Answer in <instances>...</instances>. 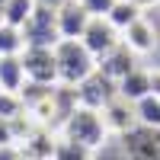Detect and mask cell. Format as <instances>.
<instances>
[{
  "label": "cell",
  "mask_w": 160,
  "mask_h": 160,
  "mask_svg": "<svg viewBox=\"0 0 160 160\" xmlns=\"http://www.w3.org/2000/svg\"><path fill=\"white\" fill-rule=\"evenodd\" d=\"M51 51H55V64H58V83H64V87L77 90L96 71V58L83 48L80 38H61Z\"/></svg>",
  "instance_id": "obj_1"
},
{
  "label": "cell",
  "mask_w": 160,
  "mask_h": 160,
  "mask_svg": "<svg viewBox=\"0 0 160 160\" xmlns=\"http://www.w3.org/2000/svg\"><path fill=\"white\" fill-rule=\"evenodd\" d=\"M61 135H64V138H71V141L87 144L90 151H99L102 144H106V138H109V128H106L102 112H99V109H87V106H77V109H74L68 118H64Z\"/></svg>",
  "instance_id": "obj_2"
},
{
  "label": "cell",
  "mask_w": 160,
  "mask_h": 160,
  "mask_svg": "<svg viewBox=\"0 0 160 160\" xmlns=\"http://www.w3.org/2000/svg\"><path fill=\"white\" fill-rule=\"evenodd\" d=\"M22 38H26V45H35V48H55L61 42L58 19H55V7L35 3L32 16L26 19V26H22Z\"/></svg>",
  "instance_id": "obj_3"
},
{
  "label": "cell",
  "mask_w": 160,
  "mask_h": 160,
  "mask_svg": "<svg viewBox=\"0 0 160 160\" xmlns=\"http://www.w3.org/2000/svg\"><path fill=\"white\" fill-rule=\"evenodd\" d=\"M19 61H22V71H26V80H29V83L58 87V64H55V51H51V48L26 45Z\"/></svg>",
  "instance_id": "obj_4"
},
{
  "label": "cell",
  "mask_w": 160,
  "mask_h": 160,
  "mask_svg": "<svg viewBox=\"0 0 160 160\" xmlns=\"http://www.w3.org/2000/svg\"><path fill=\"white\" fill-rule=\"evenodd\" d=\"M80 42H83V48L99 61L102 55H109V51H112L118 42H122V32H118L106 16H93V19L87 22L83 35H80Z\"/></svg>",
  "instance_id": "obj_5"
},
{
  "label": "cell",
  "mask_w": 160,
  "mask_h": 160,
  "mask_svg": "<svg viewBox=\"0 0 160 160\" xmlns=\"http://www.w3.org/2000/svg\"><path fill=\"white\" fill-rule=\"evenodd\" d=\"M112 96H115V83L109 77H102L99 71H93L83 83L77 87V106H87V109H99L102 112V106Z\"/></svg>",
  "instance_id": "obj_6"
},
{
  "label": "cell",
  "mask_w": 160,
  "mask_h": 160,
  "mask_svg": "<svg viewBox=\"0 0 160 160\" xmlns=\"http://www.w3.org/2000/svg\"><path fill=\"white\" fill-rule=\"evenodd\" d=\"M102 122H106V128H109V135H131L135 125H138L135 106L115 93V96L102 106Z\"/></svg>",
  "instance_id": "obj_7"
},
{
  "label": "cell",
  "mask_w": 160,
  "mask_h": 160,
  "mask_svg": "<svg viewBox=\"0 0 160 160\" xmlns=\"http://www.w3.org/2000/svg\"><path fill=\"white\" fill-rule=\"evenodd\" d=\"M55 19H58V35L61 38H80L93 16L77 3V0H64L61 7H55Z\"/></svg>",
  "instance_id": "obj_8"
},
{
  "label": "cell",
  "mask_w": 160,
  "mask_h": 160,
  "mask_svg": "<svg viewBox=\"0 0 160 160\" xmlns=\"http://www.w3.org/2000/svg\"><path fill=\"white\" fill-rule=\"evenodd\" d=\"M122 45L131 51V55H151V51L157 48V32H154V26L148 22V19H138V22H131L128 29L122 32Z\"/></svg>",
  "instance_id": "obj_9"
},
{
  "label": "cell",
  "mask_w": 160,
  "mask_h": 160,
  "mask_svg": "<svg viewBox=\"0 0 160 160\" xmlns=\"http://www.w3.org/2000/svg\"><path fill=\"white\" fill-rule=\"evenodd\" d=\"M96 71H99L102 77H109L112 83H118V80H122L128 71H135V55H131V51L118 42L109 55H102V58L96 61Z\"/></svg>",
  "instance_id": "obj_10"
},
{
  "label": "cell",
  "mask_w": 160,
  "mask_h": 160,
  "mask_svg": "<svg viewBox=\"0 0 160 160\" xmlns=\"http://www.w3.org/2000/svg\"><path fill=\"white\" fill-rule=\"evenodd\" d=\"M115 93H118L122 99H128L131 106H135L138 99H144V96H151V71H144V68L128 71V74L115 83Z\"/></svg>",
  "instance_id": "obj_11"
},
{
  "label": "cell",
  "mask_w": 160,
  "mask_h": 160,
  "mask_svg": "<svg viewBox=\"0 0 160 160\" xmlns=\"http://www.w3.org/2000/svg\"><path fill=\"white\" fill-rule=\"evenodd\" d=\"M22 87H26V71L19 55L0 58V93H22Z\"/></svg>",
  "instance_id": "obj_12"
},
{
  "label": "cell",
  "mask_w": 160,
  "mask_h": 160,
  "mask_svg": "<svg viewBox=\"0 0 160 160\" xmlns=\"http://www.w3.org/2000/svg\"><path fill=\"white\" fill-rule=\"evenodd\" d=\"M51 160H93V151L80 141H71V138L58 135L55 148H51Z\"/></svg>",
  "instance_id": "obj_13"
},
{
  "label": "cell",
  "mask_w": 160,
  "mask_h": 160,
  "mask_svg": "<svg viewBox=\"0 0 160 160\" xmlns=\"http://www.w3.org/2000/svg\"><path fill=\"white\" fill-rule=\"evenodd\" d=\"M106 19H109L118 32H125L131 22H138V19H141V10L131 3V0H115V7L106 13Z\"/></svg>",
  "instance_id": "obj_14"
},
{
  "label": "cell",
  "mask_w": 160,
  "mask_h": 160,
  "mask_svg": "<svg viewBox=\"0 0 160 160\" xmlns=\"http://www.w3.org/2000/svg\"><path fill=\"white\" fill-rule=\"evenodd\" d=\"M135 118L138 125L151 128V131H160V99L157 96H144L135 102Z\"/></svg>",
  "instance_id": "obj_15"
},
{
  "label": "cell",
  "mask_w": 160,
  "mask_h": 160,
  "mask_svg": "<svg viewBox=\"0 0 160 160\" xmlns=\"http://www.w3.org/2000/svg\"><path fill=\"white\" fill-rule=\"evenodd\" d=\"M26 51V38H22V29L16 26H0V58H13V55H22Z\"/></svg>",
  "instance_id": "obj_16"
},
{
  "label": "cell",
  "mask_w": 160,
  "mask_h": 160,
  "mask_svg": "<svg viewBox=\"0 0 160 160\" xmlns=\"http://www.w3.org/2000/svg\"><path fill=\"white\" fill-rule=\"evenodd\" d=\"M32 10H35V0H7L3 3V22L22 29L26 19L32 16Z\"/></svg>",
  "instance_id": "obj_17"
},
{
  "label": "cell",
  "mask_w": 160,
  "mask_h": 160,
  "mask_svg": "<svg viewBox=\"0 0 160 160\" xmlns=\"http://www.w3.org/2000/svg\"><path fill=\"white\" fill-rule=\"evenodd\" d=\"M26 112L19 93H0V118H16Z\"/></svg>",
  "instance_id": "obj_18"
},
{
  "label": "cell",
  "mask_w": 160,
  "mask_h": 160,
  "mask_svg": "<svg viewBox=\"0 0 160 160\" xmlns=\"http://www.w3.org/2000/svg\"><path fill=\"white\" fill-rule=\"evenodd\" d=\"M80 7H83L90 16H106L112 7H115V0H77Z\"/></svg>",
  "instance_id": "obj_19"
},
{
  "label": "cell",
  "mask_w": 160,
  "mask_h": 160,
  "mask_svg": "<svg viewBox=\"0 0 160 160\" xmlns=\"http://www.w3.org/2000/svg\"><path fill=\"white\" fill-rule=\"evenodd\" d=\"M13 144H19L16 135H13V122L10 118H0V148H13Z\"/></svg>",
  "instance_id": "obj_20"
},
{
  "label": "cell",
  "mask_w": 160,
  "mask_h": 160,
  "mask_svg": "<svg viewBox=\"0 0 160 160\" xmlns=\"http://www.w3.org/2000/svg\"><path fill=\"white\" fill-rule=\"evenodd\" d=\"M0 160H29V157L22 154L19 144H13V148H0Z\"/></svg>",
  "instance_id": "obj_21"
},
{
  "label": "cell",
  "mask_w": 160,
  "mask_h": 160,
  "mask_svg": "<svg viewBox=\"0 0 160 160\" xmlns=\"http://www.w3.org/2000/svg\"><path fill=\"white\" fill-rule=\"evenodd\" d=\"M151 96H157V99H160V68H154V71H151Z\"/></svg>",
  "instance_id": "obj_22"
},
{
  "label": "cell",
  "mask_w": 160,
  "mask_h": 160,
  "mask_svg": "<svg viewBox=\"0 0 160 160\" xmlns=\"http://www.w3.org/2000/svg\"><path fill=\"white\" fill-rule=\"evenodd\" d=\"M131 3H135V7H138V10L144 13V10H148V7H154V3H160V0H131Z\"/></svg>",
  "instance_id": "obj_23"
},
{
  "label": "cell",
  "mask_w": 160,
  "mask_h": 160,
  "mask_svg": "<svg viewBox=\"0 0 160 160\" xmlns=\"http://www.w3.org/2000/svg\"><path fill=\"white\" fill-rule=\"evenodd\" d=\"M35 3H42V7H61L64 0H35Z\"/></svg>",
  "instance_id": "obj_24"
},
{
  "label": "cell",
  "mask_w": 160,
  "mask_h": 160,
  "mask_svg": "<svg viewBox=\"0 0 160 160\" xmlns=\"http://www.w3.org/2000/svg\"><path fill=\"white\" fill-rule=\"evenodd\" d=\"M3 3H7V0H0V26H3Z\"/></svg>",
  "instance_id": "obj_25"
}]
</instances>
